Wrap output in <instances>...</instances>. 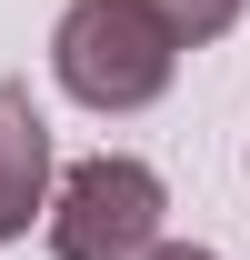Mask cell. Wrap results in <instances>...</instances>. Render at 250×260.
<instances>
[{
  "label": "cell",
  "mask_w": 250,
  "mask_h": 260,
  "mask_svg": "<svg viewBox=\"0 0 250 260\" xmlns=\"http://www.w3.org/2000/svg\"><path fill=\"white\" fill-rule=\"evenodd\" d=\"M50 70L80 110H150L180 70V40L140 0H70L60 30H50Z\"/></svg>",
  "instance_id": "cell-1"
},
{
  "label": "cell",
  "mask_w": 250,
  "mask_h": 260,
  "mask_svg": "<svg viewBox=\"0 0 250 260\" xmlns=\"http://www.w3.org/2000/svg\"><path fill=\"white\" fill-rule=\"evenodd\" d=\"M160 170L150 160H120V150H100L60 180L50 200V260H140L160 240Z\"/></svg>",
  "instance_id": "cell-2"
},
{
  "label": "cell",
  "mask_w": 250,
  "mask_h": 260,
  "mask_svg": "<svg viewBox=\"0 0 250 260\" xmlns=\"http://www.w3.org/2000/svg\"><path fill=\"white\" fill-rule=\"evenodd\" d=\"M50 200V120L20 80H0V240H20Z\"/></svg>",
  "instance_id": "cell-3"
},
{
  "label": "cell",
  "mask_w": 250,
  "mask_h": 260,
  "mask_svg": "<svg viewBox=\"0 0 250 260\" xmlns=\"http://www.w3.org/2000/svg\"><path fill=\"white\" fill-rule=\"evenodd\" d=\"M140 10H150L170 40H220L230 20H240V0H140Z\"/></svg>",
  "instance_id": "cell-4"
},
{
  "label": "cell",
  "mask_w": 250,
  "mask_h": 260,
  "mask_svg": "<svg viewBox=\"0 0 250 260\" xmlns=\"http://www.w3.org/2000/svg\"><path fill=\"white\" fill-rule=\"evenodd\" d=\"M140 260H220V250H200V240H150Z\"/></svg>",
  "instance_id": "cell-5"
}]
</instances>
